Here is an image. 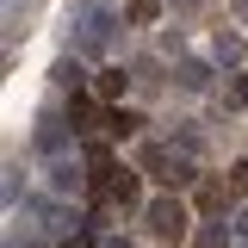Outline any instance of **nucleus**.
<instances>
[{"label": "nucleus", "instance_id": "1", "mask_svg": "<svg viewBox=\"0 0 248 248\" xmlns=\"http://www.w3.org/2000/svg\"><path fill=\"white\" fill-rule=\"evenodd\" d=\"M112 25H118V13H112L106 0H87V6L75 13V50H87V56L112 50Z\"/></svg>", "mask_w": 248, "mask_h": 248}, {"label": "nucleus", "instance_id": "2", "mask_svg": "<svg viewBox=\"0 0 248 248\" xmlns=\"http://www.w3.org/2000/svg\"><path fill=\"white\" fill-rule=\"evenodd\" d=\"M143 223H149L161 242H180L186 230H192V211H186L180 199H168V192H161V199H149V205H143Z\"/></svg>", "mask_w": 248, "mask_h": 248}, {"label": "nucleus", "instance_id": "3", "mask_svg": "<svg viewBox=\"0 0 248 248\" xmlns=\"http://www.w3.org/2000/svg\"><path fill=\"white\" fill-rule=\"evenodd\" d=\"M143 174H155L161 186H192V161H186V149L149 143V149H143Z\"/></svg>", "mask_w": 248, "mask_h": 248}, {"label": "nucleus", "instance_id": "4", "mask_svg": "<svg viewBox=\"0 0 248 248\" xmlns=\"http://www.w3.org/2000/svg\"><path fill=\"white\" fill-rule=\"evenodd\" d=\"M81 161H87V180H93V186H106V192H112V180L124 174L118 161H112V149H106V143H87V149H81Z\"/></svg>", "mask_w": 248, "mask_h": 248}, {"label": "nucleus", "instance_id": "5", "mask_svg": "<svg viewBox=\"0 0 248 248\" xmlns=\"http://www.w3.org/2000/svg\"><path fill=\"white\" fill-rule=\"evenodd\" d=\"M81 168H87V161H68V155H56V161H50V192H56V199H75V192H81V180H87Z\"/></svg>", "mask_w": 248, "mask_h": 248}, {"label": "nucleus", "instance_id": "6", "mask_svg": "<svg viewBox=\"0 0 248 248\" xmlns=\"http://www.w3.org/2000/svg\"><path fill=\"white\" fill-rule=\"evenodd\" d=\"M62 149H68V124H62V118H37V155L56 161Z\"/></svg>", "mask_w": 248, "mask_h": 248}, {"label": "nucleus", "instance_id": "7", "mask_svg": "<svg viewBox=\"0 0 248 248\" xmlns=\"http://www.w3.org/2000/svg\"><path fill=\"white\" fill-rule=\"evenodd\" d=\"M124 87H130V75L124 68H106V75H93V99H106V106H118Z\"/></svg>", "mask_w": 248, "mask_h": 248}, {"label": "nucleus", "instance_id": "8", "mask_svg": "<svg viewBox=\"0 0 248 248\" xmlns=\"http://www.w3.org/2000/svg\"><path fill=\"white\" fill-rule=\"evenodd\" d=\"M211 56H217V62H230V68H236V62H248V44H242V37H236V31H217V37H211Z\"/></svg>", "mask_w": 248, "mask_h": 248}, {"label": "nucleus", "instance_id": "9", "mask_svg": "<svg viewBox=\"0 0 248 248\" xmlns=\"http://www.w3.org/2000/svg\"><path fill=\"white\" fill-rule=\"evenodd\" d=\"M180 87L186 93H205L211 87V68H205V62H180Z\"/></svg>", "mask_w": 248, "mask_h": 248}, {"label": "nucleus", "instance_id": "10", "mask_svg": "<svg viewBox=\"0 0 248 248\" xmlns=\"http://www.w3.org/2000/svg\"><path fill=\"white\" fill-rule=\"evenodd\" d=\"M112 199H118V205H137V199H143V180H137V174L124 168L118 180H112Z\"/></svg>", "mask_w": 248, "mask_h": 248}, {"label": "nucleus", "instance_id": "11", "mask_svg": "<svg viewBox=\"0 0 248 248\" xmlns=\"http://www.w3.org/2000/svg\"><path fill=\"white\" fill-rule=\"evenodd\" d=\"M50 81H56V87H81L87 75H81V62H75V56H62L56 68H50Z\"/></svg>", "mask_w": 248, "mask_h": 248}, {"label": "nucleus", "instance_id": "12", "mask_svg": "<svg viewBox=\"0 0 248 248\" xmlns=\"http://www.w3.org/2000/svg\"><path fill=\"white\" fill-rule=\"evenodd\" d=\"M192 248H230V230H223V223H205V230L192 236Z\"/></svg>", "mask_w": 248, "mask_h": 248}, {"label": "nucleus", "instance_id": "13", "mask_svg": "<svg viewBox=\"0 0 248 248\" xmlns=\"http://www.w3.org/2000/svg\"><path fill=\"white\" fill-rule=\"evenodd\" d=\"M137 124H143V118H137V112H124V106H118V112H106V130H112V137H130Z\"/></svg>", "mask_w": 248, "mask_h": 248}, {"label": "nucleus", "instance_id": "14", "mask_svg": "<svg viewBox=\"0 0 248 248\" xmlns=\"http://www.w3.org/2000/svg\"><path fill=\"white\" fill-rule=\"evenodd\" d=\"M130 19H137V25H155V19H161V0H130Z\"/></svg>", "mask_w": 248, "mask_h": 248}, {"label": "nucleus", "instance_id": "15", "mask_svg": "<svg viewBox=\"0 0 248 248\" xmlns=\"http://www.w3.org/2000/svg\"><path fill=\"white\" fill-rule=\"evenodd\" d=\"M230 192H248V161H236V168H230Z\"/></svg>", "mask_w": 248, "mask_h": 248}, {"label": "nucleus", "instance_id": "16", "mask_svg": "<svg viewBox=\"0 0 248 248\" xmlns=\"http://www.w3.org/2000/svg\"><path fill=\"white\" fill-rule=\"evenodd\" d=\"M62 248H93V236H87V230H68V242H62Z\"/></svg>", "mask_w": 248, "mask_h": 248}, {"label": "nucleus", "instance_id": "17", "mask_svg": "<svg viewBox=\"0 0 248 248\" xmlns=\"http://www.w3.org/2000/svg\"><path fill=\"white\" fill-rule=\"evenodd\" d=\"M236 236H242V242H248V205H242V211H236Z\"/></svg>", "mask_w": 248, "mask_h": 248}, {"label": "nucleus", "instance_id": "18", "mask_svg": "<svg viewBox=\"0 0 248 248\" xmlns=\"http://www.w3.org/2000/svg\"><path fill=\"white\" fill-rule=\"evenodd\" d=\"M236 106H248V75H242V81H236Z\"/></svg>", "mask_w": 248, "mask_h": 248}, {"label": "nucleus", "instance_id": "19", "mask_svg": "<svg viewBox=\"0 0 248 248\" xmlns=\"http://www.w3.org/2000/svg\"><path fill=\"white\" fill-rule=\"evenodd\" d=\"M174 6H180V13H192V6H199V0H174Z\"/></svg>", "mask_w": 248, "mask_h": 248}, {"label": "nucleus", "instance_id": "20", "mask_svg": "<svg viewBox=\"0 0 248 248\" xmlns=\"http://www.w3.org/2000/svg\"><path fill=\"white\" fill-rule=\"evenodd\" d=\"M230 6H236V13H242V19H248V0H230Z\"/></svg>", "mask_w": 248, "mask_h": 248}, {"label": "nucleus", "instance_id": "21", "mask_svg": "<svg viewBox=\"0 0 248 248\" xmlns=\"http://www.w3.org/2000/svg\"><path fill=\"white\" fill-rule=\"evenodd\" d=\"M106 248H130V242H124V236H112V242H106Z\"/></svg>", "mask_w": 248, "mask_h": 248}]
</instances>
